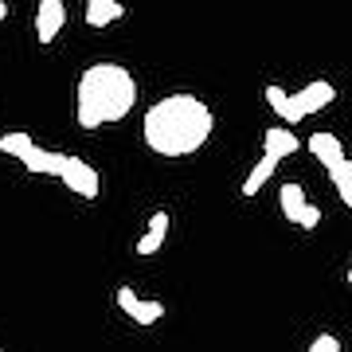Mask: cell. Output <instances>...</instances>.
Returning <instances> with one entry per match:
<instances>
[{
  "label": "cell",
  "mask_w": 352,
  "mask_h": 352,
  "mask_svg": "<svg viewBox=\"0 0 352 352\" xmlns=\"http://www.w3.org/2000/svg\"><path fill=\"white\" fill-rule=\"evenodd\" d=\"M59 180L75 196H82V200H98V192H102V180L94 173V164H87L82 157H71V153H67V164H63V173H59Z\"/></svg>",
  "instance_id": "5"
},
{
  "label": "cell",
  "mask_w": 352,
  "mask_h": 352,
  "mask_svg": "<svg viewBox=\"0 0 352 352\" xmlns=\"http://www.w3.org/2000/svg\"><path fill=\"white\" fill-rule=\"evenodd\" d=\"M36 141H32V133H0V153H8V157H16V161H24V153L32 149Z\"/></svg>",
  "instance_id": "15"
},
{
  "label": "cell",
  "mask_w": 352,
  "mask_h": 352,
  "mask_svg": "<svg viewBox=\"0 0 352 352\" xmlns=\"http://www.w3.org/2000/svg\"><path fill=\"white\" fill-rule=\"evenodd\" d=\"M138 102V82L122 63H90L78 75L75 90V118L82 129H102L122 122Z\"/></svg>",
  "instance_id": "2"
},
{
  "label": "cell",
  "mask_w": 352,
  "mask_h": 352,
  "mask_svg": "<svg viewBox=\"0 0 352 352\" xmlns=\"http://www.w3.org/2000/svg\"><path fill=\"white\" fill-rule=\"evenodd\" d=\"M349 286H352V270H349Z\"/></svg>",
  "instance_id": "18"
},
{
  "label": "cell",
  "mask_w": 352,
  "mask_h": 352,
  "mask_svg": "<svg viewBox=\"0 0 352 352\" xmlns=\"http://www.w3.org/2000/svg\"><path fill=\"white\" fill-rule=\"evenodd\" d=\"M118 309L129 317V321H138V325H157L164 317V305L161 302H149V298H138L129 286L118 289Z\"/></svg>",
  "instance_id": "6"
},
{
  "label": "cell",
  "mask_w": 352,
  "mask_h": 352,
  "mask_svg": "<svg viewBox=\"0 0 352 352\" xmlns=\"http://www.w3.org/2000/svg\"><path fill=\"white\" fill-rule=\"evenodd\" d=\"M309 153H314L317 164H325V168H333L337 161H344V145H340V138L329 133V129H321V133L309 138Z\"/></svg>",
  "instance_id": "10"
},
{
  "label": "cell",
  "mask_w": 352,
  "mask_h": 352,
  "mask_svg": "<svg viewBox=\"0 0 352 352\" xmlns=\"http://www.w3.org/2000/svg\"><path fill=\"white\" fill-rule=\"evenodd\" d=\"M278 204H282V215H286L294 227H302V231H314V227L321 223V208L305 200L302 184H282V192H278Z\"/></svg>",
  "instance_id": "4"
},
{
  "label": "cell",
  "mask_w": 352,
  "mask_h": 352,
  "mask_svg": "<svg viewBox=\"0 0 352 352\" xmlns=\"http://www.w3.org/2000/svg\"><path fill=\"white\" fill-rule=\"evenodd\" d=\"M63 24H67L63 0H39V4H36V39L43 43V47L63 32Z\"/></svg>",
  "instance_id": "7"
},
{
  "label": "cell",
  "mask_w": 352,
  "mask_h": 352,
  "mask_svg": "<svg viewBox=\"0 0 352 352\" xmlns=\"http://www.w3.org/2000/svg\"><path fill=\"white\" fill-rule=\"evenodd\" d=\"M126 16V4H118V0H87V24L90 28H106L113 20H122Z\"/></svg>",
  "instance_id": "13"
},
{
  "label": "cell",
  "mask_w": 352,
  "mask_h": 352,
  "mask_svg": "<svg viewBox=\"0 0 352 352\" xmlns=\"http://www.w3.org/2000/svg\"><path fill=\"white\" fill-rule=\"evenodd\" d=\"M215 113L212 106L196 94H168V98L153 102L145 118H141V141L149 145L157 157H192L212 141Z\"/></svg>",
  "instance_id": "1"
},
{
  "label": "cell",
  "mask_w": 352,
  "mask_h": 352,
  "mask_svg": "<svg viewBox=\"0 0 352 352\" xmlns=\"http://www.w3.org/2000/svg\"><path fill=\"white\" fill-rule=\"evenodd\" d=\"M329 180H333V188H337V196L344 200V208L352 212V161L344 157V161H337L333 168H325Z\"/></svg>",
  "instance_id": "14"
},
{
  "label": "cell",
  "mask_w": 352,
  "mask_h": 352,
  "mask_svg": "<svg viewBox=\"0 0 352 352\" xmlns=\"http://www.w3.org/2000/svg\"><path fill=\"white\" fill-rule=\"evenodd\" d=\"M168 227H173V215H168V212H153L149 215V227H145V235L138 239V254H141V258H149V254L161 251Z\"/></svg>",
  "instance_id": "9"
},
{
  "label": "cell",
  "mask_w": 352,
  "mask_h": 352,
  "mask_svg": "<svg viewBox=\"0 0 352 352\" xmlns=\"http://www.w3.org/2000/svg\"><path fill=\"white\" fill-rule=\"evenodd\" d=\"M302 149V141H298V133H289L286 126H274L263 133V153H274L278 161H286V157H294V153Z\"/></svg>",
  "instance_id": "11"
},
{
  "label": "cell",
  "mask_w": 352,
  "mask_h": 352,
  "mask_svg": "<svg viewBox=\"0 0 352 352\" xmlns=\"http://www.w3.org/2000/svg\"><path fill=\"white\" fill-rule=\"evenodd\" d=\"M337 98V87L329 82V78H314V82H305L298 94H289V90H282V87H266V106L286 122V126H298L302 118H309V113H317V110H325L329 102Z\"/></svg>",
  "instance_id": "3"
},
{
  "label": "cell",
  "mask_w": 352,
  "mask_h": 352,
  "mask_svg": "<svg viewBox=\"0 0 352 352\" xmlns=\"http://www.w3.org/2000/svg\"><path fill=\"white\" fill-rule=\"evenodd\" d=\"M4 16H8V4H4V0H0V20H4Z\"/></svg>",
  "instance_id": "17"
},
{
  "label": "cell",
  "mask_w": 352,
  "mask_h": 352,
  "mask_svg": "<svg viewBox=\"0 0 352 352\" xmlns=\"http://www.w3.org/2000/svg\"><path fill=\"white\" fill-rule=\"evenodd\" d=\"M309 352H340V340L333 337V333H321V337H314Z\"/></svg>",
  "instance_id": "16"
},
{
  "label": "cell",
  "mask_w": 352,
  "mask_h": 352,
  "mask_svg": "<svg viewBox=\"0 0 352 352\" xmlns=\"http://www.w3.org/2000/svg\"><path fill=\"white\" fill-rule=\"evenodd\" d=\"M20 164H24L28 173H36V176H59V173H63V164H67V153L32 145V149L24 153V161H20Z\"/></svg>",
  "instance_id": "8"
},
{
  "label": "cell",
  "mask_w": 352,
  "mask_h": 352,
  "mask_svg": "<svg viewBox=\"0 0 352 352\" xmlns=\"http://www.w3.org/2000/svg\"><path fill=\"white\" fill-rule=\"evenodd\" d=\"M278 173V157L274 153H263V161L254 164L251 173H247V180H243V196H258V192L266 188V180Z\"/></svg>",
  "instance_id": "12"
}]
</instances>
